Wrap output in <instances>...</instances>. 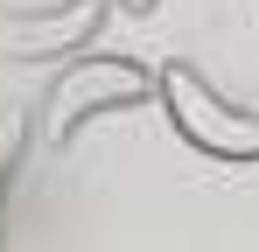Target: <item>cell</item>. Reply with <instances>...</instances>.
Wrapping results in <instances>:
<instances>
[{
    "label": "cell",
    "mask_w": 259,
    "mask_h": 252,
    "mask_svg": "<svg viewBox=\"0 0 259 252\" xmlns=\"http://www.w3.org/2000/svg\"><path fill=\"white\" fill-rule=\"evenodd\" d=\"M105 21V0H28L0 14V56L14 63H49V56H77Z\"/></svg>",
    "instance_id": "3"
},
{
    "label": "cell",
    "mask_w": 259,
    "mask_h": 252,
    "mask_svg": "<svg viewBox=\"0 0 259 252\" xmlns=\"http://www.w3.org/2000/svg\"><path fill=\"white\" fill-rule=\"evenodd\" d=\"M154 98V70L147 63H133V56H105V49H77L42 91V140L49 147H63V140H77L91 119H105V112H133V105H147Z\"/></svg>",
    "instance_id": "1"
},
{
    "label": "cell",
    "mask_w": 259,
    "mask_h": 252,
    "mask_svg": "<svg viewBox=\"0 0 259 252\" xmlns=\"http://www.w3.org/2000/svg\"><path fill=\"white\" fill-rule=\"evenodd\" d=\"M21 147H28V126L14 119H0V203H7V182H14V161H21Z\"/></svg>",
    "instance_id": "4"
},
{
    "label": "cell",
    "mask_w": 259,
    "mask_h": 252,
    "mask_svg": "<svg viewBox=\"0 0 259 252\" xmlns=\"http://www.w3.org/2000/svg\"><path fill=\"white\" fill-rule=\"evenodd\" d=\"M119 7H126V14H147V7H154V0H119Z\"/></svg>",
    "instance_id": "5"
},
{
    "label": "cell",
    "mask_w": 259,
    "mask_h": 252,
    "mask_svg": "<svg viewBox=\"0 0 259 252\" xmlns=\"http://www.w3.org/2000/svg\"><path fill=\"white\" fill-rule=\"evenodd\" d=\"M154 105L175 126V140H189L210 161L245 168L259 161V105H231L224 91H210V77L196 63H161L154 70Z\"/></svg>",
    "instance_id": "2"
}]
</instances>
